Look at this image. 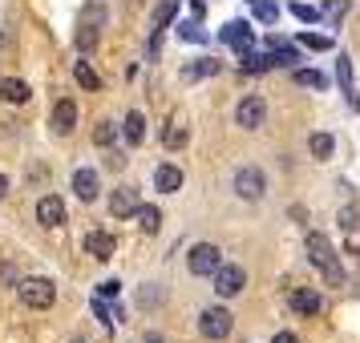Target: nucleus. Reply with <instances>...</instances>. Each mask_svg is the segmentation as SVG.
Masks as SVG:
<instances>
[{
  "label": "nucleus",
  "mask_w": 360,
  "mask_h": 343,
  "mask_svg": "<svg viewBox=\"0 0 360 343\" xmlns=\"http://www.w3.org/2000/svg\"><path fill=\"white\" fill-rule=\"evenodd\" d=\"M332 146H336V142H332L328 133H311V137H308L311 158H332Z\"/></svg>",
  "instance_id": "nucleus-25"
},
{
  "label": "nucleus",
  "mask_w": 360,
  "mask_h": 343,
  "mask_svg": "<svg viewBox=\"0 0 360 343\" xmlns=\"http://www.w3.org/2000/svg\"><path fill=\"white\" fill-rule=\"evenodd\" d=\"M263 117H267V105H263V97H255V93L235 105V126H243V130H259Z\"/></svg>",
  "instance_id": "nucleus-7"
},
{
  "label": "nucleus",
  "mask_w": 360,
  "mask_h": 343,
  "mask_svg": "<svg viewBox=\"0 0 360 343\" xmlns=\"http://www.w3.org/2000/svg\"><path fill=\"white\" fill-rule=\"evenodd\" d=\"M219 262H223V250H219L214 243H195V246H191V255H186L191 275H214V271H219Z\"/></svg>",
  "instance_id": "nucleus-4"
},
{
  "label": "nucleus",
  "mask_w": 360,
  "mask_h": 343,
  "mask_svg": "<svg viewBox=\"0 0 360 343\" xmlns=\"http://www.w3.org/2000/svg\"><path fill=\"white\" fill-rule=\"evenodd\" d=\"M134 206H138V190L134 186H117L114 194H110V214L114 218H130Z\"/></svg>",
  "instance_id": "nucleus-12"
},
{
  "label": "nucleus",
  "mask_w": 360,
  "mask_h": 343,
  "mask_svg": "<svg viewBox=\"0 0 360 343\" xmlns=\"http://www.w3.org/2000/svg\"><path fill=\"white\" fill-rule=\"evenodd\" d=\"M73 41H77V49H82V53H94V49L101 45V29H98V25H85V20H82Z\"/></svg>",
  "instance_id": "nucleus-20"
},
{
  "label": "nucleus",
  "mask_w": 360,
  "mask_h": 343,
  "mask_svg": "<svg viewBox=\"0 0 360 343\" xmlns=\"http://www.w3.org/2000/svg\"><path fill=\"white\" fill-rule=\"evenodd\" d=\"M142 343H166V339H162V335H158V331H154V335H146V339H142Z\"/></svg>",
  "instance_id": "nucleus-38"
},
{
  "label": "nucleus",
  "mask_w": 360,
  "mask_h": 343,
  "mask_svg": "<svg viewBox=\"0 0 360 343\" xmlns=\"http://www.w3.org/2000/svg\"><path fill=\"white\" fill-rule=\"evenodd\" d=\"M267 69H276V57L271 53H243V73H267Z\"/></svg>",
  "instance_id": "nucleus-21"
},
{
  "label": "nucleus",
  "mask_w": 360,
  "mask_h": 343,
  "mask_svg": "<svg viewBox=\"0 0 360 343\" xmlns=\"http://www.w3.org/2000/svg\"><path fill=\"white\" fill-rule=\"evenodd\" d=\"M336 81H340V89L348 97L356 93V85H352V57H336Z\"/></svg>",
  "instance_id": "nucleus-24"
},
{
  "label": "nucleus",
  "mask_w": 360,
  "mask_h": 343,
  "mask_svg": "<svg viewBox=\"0 0 360 343\" xmlns=\"http://www.w3.org/2000/svg\"><path fill=\"white\" fill-rule=\"evenodd\" d=\"M267 45H271V57H276V65H295V61H300V53H295V45H288V41H279V36H271Z\"/></svg>",
  "instance_id": "nucleus-23"
},
{
  "label": "nucleus",
  "mask_w": 360,
  "mask_h": 343,
  "mask_svg": "<svg viewBox=\"0 0 360 343\" xmlns=\"http://www.w3.org/2000/svg\"><path fill=\"white\" fill-rule=\"evenodd\" d=\"M37 222H41V227H61V222H65V202L57 194H45L37 202Z\"/></svg>",
  "instance_id": "nucleus-9"
},
{
  "label": "nucleus",
  "mask_w": 360,
  "mask_h": 343,
  "mask_svg": "<svg viewBox=\"0 0 360 343\" xmlns=\"http://www.w3.org/2000/svg\"><path fill=\"white\" fill-rule=\"evenodd\" d=\"M320 307H324V303H320V295L311 291V287H300V291L292 295V311L295 315H304V319L320 315Z\"/></svg>",
  "instance_id": "nucleus-14"
},
{
  "label": "nucleus",
  "mask_w": 360,
  "mask_h": 343,
  "mask_svg": "<svg viewBox=\"0 0 360 343\" xmlns=\"http://www.w3.org/2000/svg\"><path fill=\"white\" fill-rule=\"evenodd\" d=\"M214 69H219L214 61H198V65H186V69H182V77H186V81H195V77H211Z\"/></svg>",
  "instance_id": "nucleus-27"
},
{
  "label": "nucleus",
  "mask_w": 360,
  "mask_h": 343,
  "mask_svg": "<svg viewBox=\"0 0 360 343\" xmlns=\"http://www.w3.org/2000/svg\"><path fill=\"white\" fill-rule=\"evenodd\" d=\"M340 227L348 230V234L360 227V206H344V210H340Z\"/></svg>",
  "instance_id": "nucleus-30"
},
{
  "label": "nucleus",
  "mask_w": 360,
  "mask_h": 343,
  "mask_svg": "<svg viewBox=\"0 0 360 343\" xmlns=\"http://www.w3.org/2000/svg\"><path fill=\"white\" fill-rule=\"evenodd\" d=\"M117 287H122V283H114V278H110V283H101V295L110 299V295H117Z\"/></svg>",
  "instance_id": "nucleus-37"
},
{
  "label": "nucleus",
  "mask_w": 360,
  "mask_h": 343,
  "mask_svg": "<svg viewBox=\"0 0 360 343\" xmlns=\"http://www.w3.org/2000/svg\"><path fill=\"white\" fill-rule=\"evenodd\" d=\"M198 331L207 335V339H227L231 335V315L223 307H207L198 315Z\"/></svg>",
  "instance_id": "nucleus-6"
},
{
  "label": "nucleus",
  "mask_w": 360,
  "mask_h": 343,
  "mask_svg": "<svg viewBox=\"0 0 360 343\" xmlns=\"http://www.w3.org/2000/svg\"><path fill=\"white\" fill-rule=\"evenodd\" d=\"M304 246H308V259H311V267H320L328 283H332V287H340V283H344V267H340V259H336V246L328 243V234H320V230H311L308 238H304Z\"/></svg>",
  "instance_id": "nucleus-1"
},
{
  "label": "nucleus",
  "mask_w": 360,
  "mask_h": 343,
  "mask_svg": "<svg viewBox=\"0 0 360 343\" xmlns=\"http://www.w3.org/2000/svg\"><path fill=\"white\" fill-rule=\"evenodd\" d=\"M300 45H308V49H316V53L332 49V41H328V36H316V33H300Z\"/></svg>",
  "instance_id": "nucleus-29"
},
{
  "label": "nucleus",
  "mask_w": 360,
  "mask_h": 343,
  "mask_svg": "<svg viewBox=\"0 0 360 343\" xmlns=\"http://www.w3.org/2000/svg\"><path fill=\"white\" fill-rule=\"evenodd\" d=\"M17 295H20V303H25L29 311H45V307H53L57 287H53V278H20Z\"/></svg>",
  "instance_id": "nucleus-2"
},
{
  "label": "nucleus",
  "mask_w": 360,
  "mask_h": 343,
  "mask_svg": "<svg viewBox=\"0 0 360 343\" xmlns=\"http://www.w3.org/2000/svg\"><path fill=\"white\" fill-rule=\"evenodd\" d=\"M73 77H77V85H82V89H94V93L101 89V77L94 73V65H89V61H73Z\"/></svg>",
  "instance_id": "nucleus-22"
},
{
  "label": "nucleus",
  "mask_w": 360,
  "mask_h": 343,
  "mask_svg": "<svg viewBox=\"0 0 360 343\" xmlns=\"http://www.w3.org/2000/svg\"><path fill=\"white\" fill-rule=\"evenodd\" d=\"M154 186H158V190H162V194H174V190H179L182 186V170L179 166H158V170H154Z\"/></svg>",
  "instance_id": "nucleus-18"
},
{
  "label": "nucleus",
  "mask_w": 360,
  "mask_h": 343,
  "mask_svg": "<svg viewBox=\"0 0 360 343\" xmlns=\"http://www.w3.org/2000/svg\"><path fill=\"white\" fill-rule=\"evenodd\" d=\"M114 137H117L114 121H98V130H94V142H98V146H114Z\"/></svg>",
  "instance_id": "nucleus-28"
},
{
  "label": "nucleus",
  "mask_w": 360,
  "mask_h": 343,
  "mask_svg": "<svg viewBox=\"0 0 360 343\" xmlns=\"http://www.w3.org/2000/svg\"><path fill=\"white\" fill-rule=\"evenodd\" d=\"M255 17H259L263 25H276V4H271V0H255Z\"/></svg>",
  "instance_id": "nucleus-31"
},
{
  "label": "nucleus",
  "mask_w": 360,
  "mask_h": 343,
  "mask_svg": "<svg viewBox=\"0 0 360 343\" xmlns=\"http://www.w3.org/2000/svg\"><path fill=\"white\" fill-rule=\"evenodd\" d=\"M73 126H77V105L69 97H61L53 105V133H73Z\"/></svg>",
  "instance_id": "nucleus-13"
},
{
  "label": "nucleus",
  "mask_w": 360,
  "mask_h": 343,
  "mask_svg": "<svg viewBox=\"0 0 360 343\" xmlns=\"http://www.w3.org/2000/svg\"><path fill=\"white\" fill-rule=\"evenodd\" d=\"M122 133H126V142H130V146H138V142L146 137V117L138 114V109H134V114H126V121H122Z\"/></svg>",
  "instance_id": "nucleus-19"
},
{
  "label": "nucleus",
  "mask_w": 360,
  "mask_h": 343,
  "mask_svg": "<svg viewBox=\"0 0 360 343\" xmlns=\"http://www.w3.org/2000/svg\"><path fill=\"white\" fill-rule=\"evenodd\" d=\"M247 287V271L239 262H219V271H214V291L223 295V299H235V295Z\"/></svg>",
  "instance_id": "nucleus-5"
},
{
  "label": "nucleus",
  "mask_w": 360,
  "mask_h": 343,
  "mask_svg": "<svg viewBox=\"0 0 360 343\" xmlns=\"http://www.w3.org/2000/svg\"><path fill=\"white\" fill-rule=\"evenodd\" d=\"M13 283H20L17 267H13V262H4V267H0V287H13Z\"/></svg>",
  "instance_id": "nucleus-33"
},
{
  "label": "nucleus",
  "mask_w": 360,
  "mask_h": 343,
  "mask_svg": "<svg viewBox=\"0 0 360 343\" xmlns=\"http://www.w3.org/2000/svg\"><path fill=\"white\" fill-rule=\"evenodd\" d=\"M344 13H348V0H336L332 8H324V13H320V17H328V20H332V25H336V20L344 17Z\"/></svg>",
  "instance_id": "nucleus-32"
},
{
  "label": "nucleus",
  "mask_w": 360,
  "mask_h": 343,
  "mask_svg": "<svg viewBox=\"0 0 360 343\" xmlns=\"http://www.w3.org/2000/svg\"><path fill=\"white\" fill-rule=\"evenodd\" d=\"M186 137H191V130H186V117L174 114V117H170V126L162 130V146L166 149H182V146H186Z\"/></svg>",
  "instance_id": "nucleus-15"
},
{
  "label": "nucleus",
  "mask_w": 360,
  "mask_h": 343,
  "mask_svg": "<svg viewBox=\"0 0 360 343\" xmlns=\"http://www.w3.org/2000/svg\"><path fill=\"white\" fill-rule=\"evenodd\" d=\"M295 85H308V89H328V77L316 69H295Z\"/></svg>",
  "instance_id": "nucleus-26"
},
{
  "label": "nucleus",
  "mask_w": 360,
  "mask_h": 343,
  "mask_svg": "<svg viewBox=\"0 0 360 343\" xmlns=\"http://www.w3.org/2000/svg\"><path fill=\"white\" fill-rule=\"evenodd\" d=\"M179 33H182V41H202V29L198 25H182Z\"/></svg>",
  "instance_id": "nucleus-35"
},
{
  "label": "nucleus",
  "mask_w": 360,
  "mask_h": 343,
  "mask_svg": "<svg viewBox=\"0 0 360 343\" xmlns=\"http://www.w3.org/2000/svg\"><path fill=\"white\" fill-rule=\"evenodd\" d=\"M0 97L8 101V105H25V101L33 97V89L20 81V77H4V81H0Z\"/></svg>",
  "instance_id": "nucleus-17"
},
{
  "label": "nucleus",
  "mask_w": 360,
  "mask_h": 343,
  "mask_svg": "<svg viewBox=\"0 0 360 343\" xmlns=\"http://www.w3.org/2000/svg\"><path fill=\"white\" fill-rule=\"evenodd\" d=\"M271 343H300V339H295V331H276V339Z\"/></svg>",
  "instance_id": "nucleus-36"
},
{
  "label": "nucleus",
  "mask_w": 360,
  "mask_h": 343,
  "mask_svg": "<svg viewBox=\"0 0 360 343\" xmlns=\"http://www.w3.org/2000/svg\"><path fill=\"white\" fill-rule=\"evenodd\" d=\"M292 17H300V20H320V13H316L311 4H292Z\"/></svg>",
  "instance_id": "nucleus-34"
},
{
  "label": "nucleus",
  "mask_w": 360,
  "mask_h": 343,
  "mask_svg": "<svg viewBox=\"0 0 360 343\" xmlns=\"http://www.w3.org/2000/svg\"><path fill=\"white\" fill-rule=\"evenodd\" d=\"M231 190L243 198V202H259V198L267 194V178H263L259 166H239L235 178H231Z\"/></svg>",
  "instance_id": "nucleus-3"
},
{
  "label": "nucleus",
  "mask_w": 360,
  "mask_h": 343,
  "mask_svg": "<svg viewBox=\"0 0 360 343\" xmlns=\"http://www.w3.org/2000/svg\"><path fill=\"white\" fill-rule=\"evenodd\" d=\"M130 218L138 222V230H146V234H158V227H162V214H158V206H150V202H138Z\"/></svg>",
  "instance_id": "nucleus-16"
},
{
  "label": "nucleus",
  "mask_w": 360,
  "mask_h": 343,
  "mask_svg": "<svg viewBox=\"0 0 360 343\" xmlns=\"http://www.w3.org/2000/svg\"><path fill=\"white\" fill-rule=\"evenodd\" d=\"M73 194L82 198V202H94V198L101 194L98 170H77V174H73Z\"/></svg>",
  "instance_id": "nucleus-11"
},
{
  "label": "nucleus",
  "mask_w": 360,
  "mask_h": 343,
  "mask_svg": "<svg viewBox=\"0 0 360 343\" xmlns=\"http://www.w3.org/2000/svg\"><path fill=\"white\" fill-rule=\"evenodd\" d=\"M195 4H198V0H195Z\"/></svg>",
  "instance_id": "nucleus-40"
},
{
  "label": "nucleus",
  "mask_w": 360,
  "mask_h": 343,
  "mask_svg": "<svg viewBox=\"0 0 360 343\" xmlns=\"http://www.w3.org/2000/svg\"><path fill=\"white\" fill-rule=\"evenodd\" d=\"M8 194V178H4V174H0V198Z\"/></svg>",
  "instance_id": "nucleus-39"
},
{
  "label": "nucleus",
  "mask_w": 360,
  "mask_h": 343,
  "mask_svg": "<svg viewBox=\"0 0 360 343\" xmlns=\"http://www.w3.org/2000/svg\"><path fill=\"white\" fill-rule=\"evenodd\" d=\"M219 41H223V45H231V49L247 53L251 45H255V33H251V25H247V20H231V25H223Z\"/></svg>",
  "instance_id": "nucleus-8"
},
{
  "label": "nucleus",
  "mask_w": 360,
  "mask_h": 343,
  "mask_svg": "<svg viewBox=\"0 0 360 343\" xmlns=\"http://www.w3.org/2000/svg\"><path fill=\"white\" fill-rule=\"evenodd\" d=\"M85 250H89L98 262H105V259H114L117 243H114V234H110V230H89V234H85Z\"/></svg>",
  "instance_id": "nucleus-10"
}]
</instances>
